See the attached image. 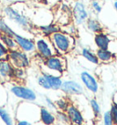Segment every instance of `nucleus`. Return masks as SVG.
Instances as JSON below:
<instances>
[{"instance_id":"nucleus-33","label":"nucleus","mask_w":117,"mask_h":125,"mask_svg":"<svg viewBox=\"0 0 117 125\" xmlns=\"http://www.w3.org/2000/svg\"><path fill=\"white\" fill-rule=\"evenodd\" d=\"M44 102L48 110H50V111H56V110H57L55 101H52L49 97H48V96H44Z\"/></svg>"},{"instance_id":"nucleus-42","label":"nucleus","mask_w":117,"mask_h":125,"mask_svg":"<svg viewBox=\"0 0 117 125\" xmlns=\"http://www.w3.org/2000/svg\"><path fill=\"white\" fill-rule=\"evenodd\" d=\"M115 1H117V0H115Z\"/></svg>"},{"instance_id":"nucleus-8","label":"nucleus","mask_w":117,"mask_h":125,"mask_svg":"<svg viewBox=\"0 0 117 125\" xmlns=\"http://www.w3.org/2000/svg\"><path fill=\"white\" fill-rule=\"evenodd\" d=\"M10 92L16 98L25 101L34 102L38 99V95L32 89L19 83L12 85L10 88Z\"/></svg>"},{"instance_id":"nucleus-6","label":"nucleus","mask_w":117,"mask_h":125,"mask_svg":"<svg viewBox=\"0 0 117 125\" xmlns=\"http://www.w3.org/2000/svg\"><path fill=\"white\" fill-rule=\"evenodd\" d=\"M35 47H36V54L39 56L42 59H48L51 56L55 55V49L53 48L49 38L37 34L34 38Z\"/></svg>"},{"instance_id":"nucleus-13","label":"nucleus","mask_w":117,"mask_h":125,"mask_svg":"<svg viewBox=\"0 0 117 125\" xmlns=\"http://www.w3.org/2000/svg\"><path fill=\"white\" fill-rule=\"evenodd\" d=\"M31 20L35 27L50 23L53 21V12L48 9H45V8H39L38 11H36L34 13Z\"/></svg>"},{"instance_id":"nucleus-17","label":"nucleus","mask_w":117,"mask_h":125,"mask_svg":"<svg viewBox=\"0 0 117 125\" xmlns=\"http://www.w3.org/2000/svg\"><path fill=\"white\" fill-rule=\"evenodd\" d=\"M95 53H96L97 59L99 60V63H102V64H110L116 59V53L109 49H97Z\"/></svg>"},{"instance_id":"nucleus-38","label":"nucleus","mask_w":117,"mask_h":125,"mask_svg":"<svg viewBox=\"0 0 117 125\" xmlns=\"http://www.w3.org/2000/svg\"><path fill=\"white\" fill-rule=\"evenodd\" d=\"M113 7H114V11H115V13L117 14V1H115L114 0V3H113Z\"/></svg>"},{"instance_id":"nucleus-29","label":"nucleus","mask_w":117,"mask_h":125,"mask_svg":"<svg viewBox=\"0 0 117 125\" xmlns=\"http://www.w3.org/2000/svg\"><path fill=\"white\" fill-rule=\"evenodd\" d=\"M55 104L56 108L58 111H66V110L68 109L69 105L70 104L68 99H66L64 97L58 98L57 101H55Z\"/></svg>"},{"instance_id":"nucleus-30","label":"nucleus","mask_w":117,"mask_h":125,"mask_svg":"<svg viewBox=\"0 0 117 125\" xmlns=\"http://www.w3.org/2000/svg\"><path fill=\"white\" fill-rule=\"evenodd\" d=\"M37 83H38V85L39 87L42 88V89H44V90H51V88L49 86L48 80H47V79L45 78L44 75H43L42 73H40V74L37 77Z\"/></svg>"},{"instance_id":"nucleus-14","label":"nucleus","mask_w":117,"mask_h":125,"mask_svg":"<svg viewBox=\"0 0 117 125\" xmlns=\"http://www.w3.org/2000/svg\"><path fill=\"white\" fill-rule=\"evenodd\" d=\"M66 113L68 115L70 122L72 125H83L84 124V118L82 111L79 108L74 104H70L68 109L66 110Z\"/></svg>"},{"instance_id":"nucleus-2","label":"nucleus","mask_w":117,"mask_h":125,"mask_svg":"<svg viewBox=\"0 0 117 125\" xmlns=\"http://www.w3.org/2000/svg\"><path fill=\"white\" fill-rule=\"evenodd\" d=\"M57 55L65 56L72 51L76 45L75 37L66 34L62 30L54 33L49 37Z\"/></svg>"},{"instance_id":"nucleus-11","label":"nucleus","mask_w":117,"mask_h":125,"mask_svg":"<svg viewBox=\"0 0 117 125\" xmlns=\"http://www.w3.org/2000/svg\"><path fill=\"white\" fill-rule=\"evenodd\" d=\"M16 43L17 45V49H21L22 51L28 53V54H35L36 52V47H35L34 38L27 37V36L21 35L19 33H16L14 36Z\"/></svg>"},{"instance_id":"nucleus-35","label":"nucleus","mask_w":117,"mask_h":125,"mask_svg":"<svg viewBox=\"0 0 117 125\" xmlns=\"http://www.w3.org/2000/svg\"><path fill=\"white\" fill-rule=\"evenodd\" d=\"M103 125H114V122H113V120H112V117H111L110 111H107L103 113Z\"/></svg>"},{"instance_id":"nucleus-26","label":"nucleus","mask_w":117,"mask_h":125,"mask_svg":"<svg viewBox=\"0 0 117 125\" xmlns=\"http://www.w3.org/2000/svg\"><path fill=\"white\" fill-rule=\"evenodd\" d=\"M0 118L6 125H14V120L10 113L1 106H0Z\"/></svg>"},{"instance_id":"nucleus-18","label":"nucleus","mask_w":117,"mask_h":125,"mask_svg":"<svg viewBox=\"0 0 117 125\" xmlns=\"http://www.w3.org/2000/svg\"><path fill=\"white\" fill-rule=\"evenodd\" d=\"M14 67L7 59H0V78L5 81L12 80Z\"/></svg>"},{"instance_id":"nucleus-25","label":"nucleus","mask_w":117,"mask_h":125,"mask_svg":"<svg viewBox=\"0 0 117 125\" xmlns=\"http://www.w3.org/2000/svg\"><path fill=\"white\" fill-rule=\"evenodd\" d=\"M26 77H27L26 69L14 68L12 80H15V81H17V82H23V81L26 80Z\"/></svg>"},{"instance_id":"nucleus-32","label":"nucleus","mask_w":117,"mask_h":125,"mask_svg":"<svg viewBox=\"0 0 117 125\" xmlns=\"http://www.w3.org/2000/svg\"><path fill=\"white\" fill-rule=\"evenodd\" d=\"M56 121H59L60 122L63 123H70L68 115L66 113V111H57L56 113Z\"/></svg>"},{"instance_id":"nucleus-34","label":"nucleus","mask_w":117,"mask_h":125,"mask_svg":"<svg viewBox=\"0 0 117 125\" xmlns=\"http://www.w3.org/2000/svg\"><path fill=\"white\" fill-rule=\"evenodd\" d=\"M9 50L6 46L4 45V43L0 39V59H6L7 58Z\"/></svg>"},{"instance_id":"nucleus-27","label":"nucleus","mask_w":117,"mask_h":125,"mask_svg":"<svg viewBox=\"0 0 117 125\" xmlns=\"http://www.w3.org/2000/svg\"><path fill=\"white\" fill-rule=\"evenodd\" d=\"M61 30L63 32H65L66 34L72 36V37H76L78 35V26H76L72 22L61 27Z\"/></svg>"},{"instance_id":"nucleus-31","label":"nucleus","mask_w":117,"mask_h":125,"mask_svg":"<svg viewBox=\"0 0 117 125\" xmlns=\"http://www.w3.org/2000/svg\"><path fill=\"white\" fill-rule=\"evenodd\" d=\"M110 114L114 122V125H117V102L113 101L110 108Z\"/></svg>"},{"instance_id":"nucleus-12","label":"nucleus","mask_w":117,"mask_h":125,"mask_svg":"<svg viewBox=\"0 0 117 125\" xmlns=\"http://www.w3.org/2000/svg\"><path fill=\"white\" fill-rule=\"evenodd\" d=\"M114 37L111 35L110 33L104 31H102L100 33L94 34L93 37V43L97 49H110L111 44L114 42Z\"/></svg>"},{"instance_id":"nucleus-3","label":"nucleus","mask_w":117,"mask_h":125,"mask_svg":"<svg viewBox=\"0 0 117 125\" xmlns=\"http://www.w3.org/2000/svg\"><path fill=\"white\" fill-rule=\"evenodd\" d=\"M71 4V21L72 23L81 27L83 26L88 19L91 13L88 5L84 0H72Z\"/></svg>"},{"instance_id":"nucleus-28","label":"nucleus","mask_w":117,"mask_h":125,"mask_svg":"<svg viewBox=\"0 0 117 125\" xmlns=\"http://www.w3.org/2000/svg\"><path fill=\"white\" fill-rule=\"evenodd\" d=\"M90 106L92 108L93 114L95 117H100L101 113H102V109H101V105L99 103V101H97L95 98H92L90 100Z\"/></svg>"},{"instance_id":"nucleus-4","label":"nucleus","mask_w":117,"mask_h":125,"mask_svg":"<svg viewBox=\"0 0 117 125\" xmlns=\"http://www.w3.org/2000/svg\"><path fill=\"white\" fill-rule=\"evenodd\" d=\"M42 66L44 67L45 71L61 76L67 70V60L64 56L55 54L48 59H45L42 61Z\"/></svg>"},{"instance_id":"nucleus-9","label":"nucleus","mask_w":117,"mask_h":125,"mask_svg":"<svg viewBox=\"0 0 117 125\" xmlns=\"http://www.w3.org/2000/svg\"><path fill=\"white\" fill-rule=\"evenodd\" d=\"M80 79L82 86L92 94H96L100 90V84L97 78L93 73L87 70H82L80 74Z\"/></svg>"},{"instance_id":"nucleus-41","label":"nucleus","mask_w":117,"mask_h":125,"mask_svg":"<svg viewBox=\"0 0 117 125\" xmlns=\"http://www.w3.org/2000/svg\"><path fill=\"white\" fill-rule=\"evenodd\" d=\"M89 1H92V0H89Z\"/></svg>"},{"instance_id":"nucleus-37","label":"nucleus","mask_w":117,"mask_h":125,"mask_svg":"<svg viewBox=\"0 0 117 125\" xmlns=\"http://www.w3.org/2000/svg\"><path fill=\"white\" fill-rule=\"evenodd\" d=\"M40 4H42L43 6H48V4H49V0H40Z\"/></svg>"},{"instance_id":"nucleus-21","label":"nucleus","mask_w":117,"mask_h":125,"mask_svg":"<svg viewBox=\"0 0 117 125\" xmlns=\"http://www.w3.org/2000/svg\"><path fill=\"white\" fill-rule=\"evenodd\" d=\"M81 56L82 57L83 59H85L88 62L92 63L93 65H99V60L97 59L96 53L94 52L93 50L87 48V47H83L82 49H81Z\"/></svg>"},{"instance_id":"nucleus-10","label":"nucleus","mask_w":117,"mask_h":125,"mask_svg":"<svg viewBox=\"0 0 117 125\" xmlns=\"http://www.w3.org/2000/svg\"><path fill=\"white\" fill-rule=\"evenodd\" d=\"M60 90L67 96H79L83 94L84 87L77 80H63Z\"/></svg>"},{"instance_id":"nucleus-22","label":"nucleus","mask_w":117,"mask_h":125,"mask_svg":"<svg viewBox=\"0 0 117 125\" xmlns=\"http://www.w3.org/2000/svg\"><path fill=\"white\" fill-rule=\"evenodd\" d=\"M16 33H17V31L9 24V22L4 18V17L0 16V34L14 37L16 35Z\"/></svg>"},{"instance_id":"nucleus-15","label":"nucleus","mask_w":117,"mask_h":125,"mask_svg":"<svg viewBox=\"0 0 117 125\" xmlns=\"http://www.w3.org/2000/svg\"><path fill=\"white\" fill-rule=\"evenodd\" d=\"M83 26L85 27L87 31L93 33V35L105 30V28L102 23V21L94 16H90Z\"/></svg>"},{"instance_id":"nucleus-16","label":"nucleus","mask_w":117,"mask_h":125,"mask_svg":"<svg viewBox=\"0 0 117 125\" xmlns=\"http://www.w3.org/2000/svg\"><path fill=\"white\" fill-rule=\"evenodd\" d=\"M38 34L43 36V37H47V38H49L51 35H53L56 32L61 30V27L58 25L57 23H55L54 21H52L50 23H48V24H44V25H39L38 27H36V29H35Z\"/></svg>"},{"instance_id":"nucleus-20","label":"nucleus","mask_w":117,"mask_h":125,"mask_svg":"<svg viewBox=\"0 0 117 125\" xmlns=\"http://www.w3.org/2000/svg\"><path fill=\"white\" fill-rule=\"evenodd\" d=\"M40 122L45 125H53L56 122V116L47 107H41L39 109Z\"/></svg>"},{"instance_id":"nucleus-1","label":"nucleus","mask_w":117,"mask_h":125,"mask_svg":"<svg viewBox=\"0 0 117 125\" xmlns=\"http://www.w3.org/2000/svg\"><path fill=\"white\" fill-rule=\"evenodd\" d=\"M2 17L21 30L31 33L36 29V27L28 16L27 5L22 2H16L5 6L2 8Z\"/></svg>"},{"instance_id":"nucleus-19","label":"nucleus","mask_w":117,"mask_h":125,"mask_svg":"<svg viewBox=\"0 0 117 125\" xmlns=\"http://www.w3.org/2000/svg\"><path fill=\"white\" fill-rule=\"evenodd\" d=\"M41 73L44 75L45 78L47 79V80H48V84H49V86H50L52 90H60L62 82H63L61 76L48 72V71H45V70H42Z\"/></svg>"},{"instance_id":"nucleus-5","label":"nucleus","mask_w":117,"mask_h":125,"mask_svg":"<svg viewBox=\"0 0 117 125\" xmlns=\"http://www.w3.org/2000/svg\"><path fill=\"white\" fill-rule=\"evenodd\" d=\"M53 21L63 27L71 21V4L68 1H61L57 5L53 12Z\"/></svg>"},{"instance_id":"nucleus-23","label":"nucleus","mask_w":117,"mask_h":125,"mask_svg":"<svg viewBox=\"0 0 117 125\" xmlns=\"http://www.w3.org/2000/svg\"><path fill=\"white\" fill-rule=\"evenodd\" d=\"M0 39H1V41L4 43V45L8 49V50H12V49H17V43H16V40H15L14 37H10V36L0 34Z\"/></svg>"},{"instance_id":"nucleus-24","label":"nucleus","mask_w":117,"mask_h":125,"mask_svg":"<svg viewBox=\"0 0 117 125\" xmlns=\"http://www.w3.org/2000/svg\"><path fill=\"white\" fill-rule=\"evenodd\" d=\"M89 7L91 11L95 16H99L102 13L103 8V3L102 0H92L90 1Z\"/></svg>"},{"instance_id":"nucleus-40","label":"nucleus","mask_w":117,"mask_h":125,"mask_svg":"<svg viewBox=\"0 0 117 125\" xmlns=\"http://www.w3.org/2000/svg\"><path fill=\"white\" fill-rule=\"evenodd\" d=\"M32 1H34V2H40V0H32Z\"/></svg>"},{"instance_id":"nucleus-39","label":"nucleus","mask_w":117,"mask_h":125,"mask_svg":"<svg viewBox=\"0 0 117 125\" xmlns=\"http://www.w3.org/2000/svg\"><path fill=\"white\" fill-rule=\"evenodd\" d=\"M3 82H4V80H2V79H1V78H0V84H1V83H3Z\"/></svg>"},{"instance_id":"nucleus-36","label":"nucleus","mask_w":117,"mask_h":125,"mask_svg":"<svg viewBox=\"0 0 117 125\" xmlns=\"http://www.w3.org/2000/svg\"><path fill=\"white\" fill-rule=\"evenodd\" d=\"M17 125H32L29 122L26 121V120H21L17 122Z\"/></svg>"},{"instance_id":"nucleus-7","label":"nucleus","mask_w":117,"mask_h":125,"mask_svg":"<svg viewBox=\"0 0 117 125\" xmlns=\"http://www.w3.org/2000/svg\"><path fill=\"white\" fill-rule=\"evenodd\" d=\"M7 59L12 64L14 68L28 69L31 65L30 55L22 51L19 49H15L9 50Z\"/></svg>"}]
</instances>
